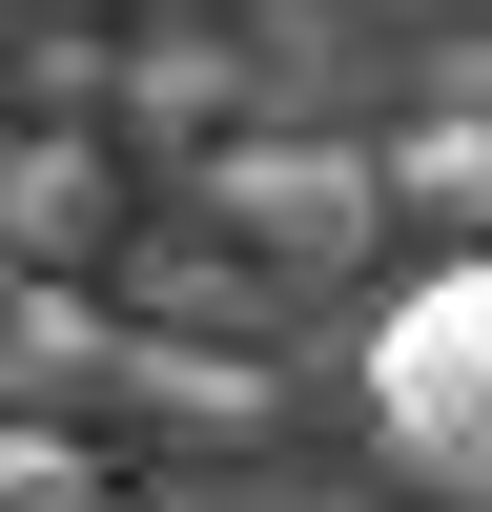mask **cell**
I'll list each match as a JSON object with an SVG mask.
<instances>
[{"label":"cell","mask_w":492,"mask_h":512,"mask_svg":"<svg viewBox=\"0 0 492 512\" xmlns=\"http://www.w3.org/2000/svg\"><path fill=\"white\" fill-rule=\"evenodd\" d=\"M369 451L431 512H492V246L390 287V328H369Z\"/></svg>","instance_id":"6da1fadb"},{"label":"cell","mask_w":492,"mask_h":512,"mask_svg":"<svg viewBox=\"0 0 492 512\" xmlns=\"http://www.w3.org/2000/svg\"><path fill=\"white\" fill-rule=\"evenodd\" d=\"M205 226H246L267 267H349V246L390 226V164L369 144H226L205 164Z\"/></svg>","instance_id":"7a4b0ae2"},{"label":"cell","mask_w":492,"mask_h":512,"mask_svg":"<svg viewBox=\"0 0 492 512\" xmlns=\"http://www.w3.org/2000/svg\"><path fill=\"white\" fill-rule=\"evenodd\" d=\"M0 226H21V287H82V267H103V226H123L103 144H82V123H21V164H0Z\"/></svg>","instance_id":"3957f363"},{"label":"cell","mask_w":492,"mask_h":512,"mask_svg":"<svg viewBox=\"0 0 492 512\" xmlns=\"http://www.w3.org/2000/svg\"><path fill=\"white\" fill-rule=\"evenodd\" d=\"M0 369H21V410H103L123 369V328H103V287H21V328H0Z\"/></svg>","instance_id":"277c9868"},{"label":"cell","mask_w":492,"mask_h":512,"mask_svg":"<svg viewBox=\"0 0 492 512\" xmlns=\"http://www.w3.org/2000/svg\"><path fill=\"white\" fill-rule=\"evenodd\" d=\"M123 103H144V144H205V164H226L246 62H226V41H144V62H123Z\"/></svg>","instance_id":"5b68a950"},{"label":"cell","mask_w":492,"mask_h":512,"mask_svg":"<svg viewBox=\"0 0 492 512\" xmlns=\"http://www.w3.org/2000/svg\"><path fill=\"white\" fill-rule=\"evenodd\" d=\"M390 205H431V226H492V123H410V144H390Z\"/></svg>","instance_id":"8992f818"},{"label":"cell","mask_w":492,"mask_h":512,"mask_svg":"<svg viewBox=\"0 0 492 512\" xmlns=\"http://www.w3.org/2000/svg\"><path fill=\"white\" fill-rule=\"evenodd\" d=\"M0 512H103V472H82L62 410H21V451H0Z\"/></svg>","instance_id":"52a82bcc"},{"label":"cell","mask_w":492,"mask_h":512,"mask_svg":"<svg viewBox=\"0 0 492 512\" xmlns=\"http://www.w3.org/2000/svg\"><path fill=\"white\" fill-rule=\"evenodd\" d=\"M41 103H62V123L103 103V21H21V123H41Z\"/></svg>","instance_id":"ba28073f"}]
</instances>
